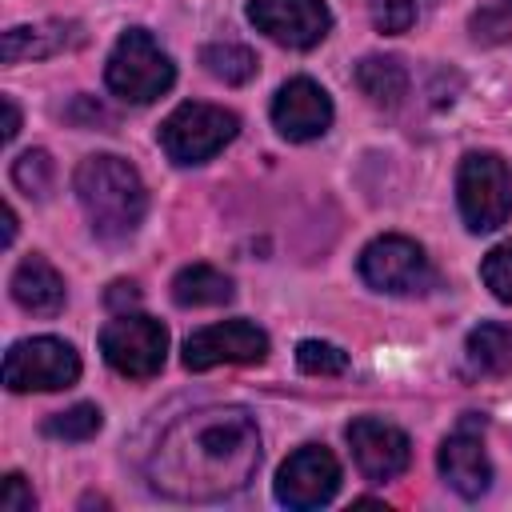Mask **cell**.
Wrapping results in <instances>:
<instances>
[{"label":"cell","mask_w":512,"mask_h":512,"mask_svg":"<svg viewBox=\"0 0 512 512\" xmlns=\"http://www.w3.org/2000/svg\"><path fill=\"white\" fill-rule=\"evenodd\" d=\"M356 268L368 288L388 292V296H420V292L436 288V268H432L428 252L416 240L396 236V232L368 240Z\"/></svg>","instance_id":"8992f818"},{"label":"cell","mask_w":512,"mask_h":512,"mask_svg":"<svg viewBox=\"0 0 512 512\" xmlns=\"http://www.w3.org/2000/svg\"><path fill=\"white\" fill-rule=\"evenodd\" d=\"M136 300H140V292H136L132 280H116L112 292H108V304H112V308H120V304H136Z\"/></svg>","instance_id":"83f0119b"},{"label":"cell","mask_w":512,"mask_h":512,"mask_svg":"<svg viewBox=\"0 0 512 512\" xmlns=\"http://www.w3.org/2000/svg\"><path fill=\"white\" fill-rule=\"evenodd\" d=\"M340 492V460L324 444H300L276 472V500L284 508H320Z\"/></svg>","instance_id":"30bf717a"},{"label":"cell","mask_w":512,"mask_h":512,"mask_svg":"<svg viewBox=\"0 0 512 512\" xmlns=\"http://www.w3.org/2000/svg\"><path fill=\"white\" fill-rule=\"evenodd\" d=\"M84 40L80 24L72 20H44V24H16L4 32L0 40V56L4 64H20V60H44L56 56L64 48H76Z\"/></svg>","instance_id":"9a60e30c"},{"label":"cell","mask_w":512,"mask_h":512,"mask_svg":"<svg viewBox=\"0 0 512 512\" xmlns=\"http://www.w3.org/2000/svg\"><path fill=\"white\" fill-rule=\"evenodd\" d=\"M80 380V352L60 336H28L4 352V384L12 392H56Z\"/></svg>","instance_id":"52a82bcc"},{"label":"cell","mask_w":512,"mask_h":512,"mask_svg":"<svg viewBox=\"0 0 512 512\" xmlns=\"http://www.w3.org/2000/svg\"><path fill=\"white\" fill-rule=\"evenodd\" d=\"M356 88L380 104V108H396L408 92V72L396 56H364L356 64Z\"/></svg>","instance_id":"d6986e66"},{"label":"cell","mask_w":512,"mask_h":512,"mask_svg":"<svg viewBox=\"0 0 512 512\" xmlns=\"http://www.w3.org/2000/svg\"><path fill=\"white\" fill-rule=\"evenodd\" d=\"M480 280L488 284V292L500 304H512V240L496 244L484 260H480Z\"/></svg>","instance_id":"cb8c5ba5"},{"label":"cell","mask_w":512,"mask_h":512,"mask_svg":"<svg viewBox=\"0 0 512 512\" xmlns=\"http://www.w3.org/2000/svg\"><path fill=\"white\" fill-rule=\"evenodd\" d=\"M104 80H108V88H112L120 100L152 104V100H160V96L172 88L176 64H172V56L152 40L148 28H128V32L116 40V48L108 52Z\"/></svg>","instance_id":"3957f363"},{"label":"cell","mask_w":512,"mask_h":512,"mask_svg":"<svg viewBox=\"0 0 512 512\" xmlns=\"http://www.w3.org/2000/svg\"><path fill=\"white\" fill-rule=\"evenodd\" d=\"M456 200L468 232H496L512 216V168L496 152H468L456 172Z\"/></svg>","instance_id":"5b68a950"},{"label":"cell","mask_w":512,"mask_h":512,"mask_svg":"<svg viewBox=\"0 0 512 512\" xmlns=\"http://www.w3.org/2000/svg\"><path fill=\"white\" fill-rule=\"evenodd\" d=\"M240 132V116L220 108V104H204V100H188L180 108L168 112V120L160 124L156 140L168 152L172 164H204L212 160L220 148H228Z\"/></svg>","instance_id":"277c9868"},{"label":"cell","mask_w":512,"mask_h":512,"mask_svg":"<svg viewBox=\"0 0 512 512\" xmlns=\"http://www.w3.org/2000/svg\"><path fill=\"white\" fill-rule=\"evenodd\" d=\"M464 364L472 376H508L512 372V328L476 324L464 340Z\"/></svg>","instance_id":"e0dca14e"},{"label":"cell","mask_w":512,"mask_h":512,"mask_svg":"<svg viewBox=\"0 0 512 512\" xmlns=\"http://www.w3.org/2000/svg\"><path fill=\"white\" fill-rule=\"evenodd\" d=\"M272 124L284 140L304 144L328 132L332 124V96L308 80V76H292L288 84H280L276 100H272Z\"/></svg>","instance_id":"5bb4252c"},{"label":"cell","mask_w":512,"mask_h":512,"mask_svg":"<svg viewBox=\"0 0 512 512\" xmlns=\"http://www.w3.org/2000/svg\"><path fill=\"white\" fill-rule=\"evenodd\" d=\"M172 300L180 308H216L232 300V280L212 264H188L172 276Z\"/></svg>","instance_id":"ac0fdd59"},{"label":"cell","mask_w":512,"mask_h":512,"mask_svg":"<svg viewBox=\"0 0 512 512\" xmlns=\"http://www.w3.org/2000/svg\"><path fill=\"white\" fill-rule=\"evenodd\" d=\"M344 436H348V448H352L356 468L372 484H388V480H396L412 464V440L396 424H388V420L356 416L344 428Z\"/></svg>","instance_id":"4fadbf2b"},{"label":"cell","mask_w":512,"mask_h":512,"mask_svg":"<svg viewBox=\"0 0 512 512\" xmlns=\"http://www.w3.org/2000/svg\"><path fill=\"white\" fill-rule=\"evenodd\" d=\"M100 428H104V412L96 404H72L44 420V436L56 440H92Z\"/></svg>","instance_id":"44dd1931"},{"label":"cell","mask_w":512,"mask_h":512,"mask_svg":"<svg viewBox=\"0 0 512 512\" xmlns=\"http://www.w3.org/2000/svg\"><path fill=\"white\" fill-rule=\"evenodd\" d=\"M296 364L308 376H340L348 368V352L328 344V340H300L296 344Z\"/></svg>","instance_id":"603a6c76"},{"label":"cell","mask_w":512,"mask_h":512,"mask_svg":"<svg viewBox=\"0 0 512 512\" xmlns=\"http://www.w3.org/2000/svg\"><path fill=\"white\" fill-rule=\"evenodd\" d=\"M0 104H4V144H12V140H16V132H20V108H16V100H12V96H4Z\"/></svg>","instance_id":"4316f807"},{"label":"cell","mask_w":512,"mask_h":512,"mask_svg":"<svg viewBox=\"0 0 512 512\" xmlns=\"http://www.w3.org/2000/svg\"><path fill=\"white\" fill-rule=\"evenodd\" d=\"M12 240H16V212L4 208V244H12Z\"/></svg>","instance_id":"f1b7e54d"},{"label":"cell","mask_w":512,"mask_h":512,"mask_svg":"<svg viewBox=\"0 0 512 512\" xmlns=\"http://www.w3.org/2000/svg\"><path fill=\"white\" fill-rule=\"evenodd\" d=\"M260 468V432L256 420L236 404L196 408L172 420L148 452L144 476L148 488L180 500L208 504L236 496Z\"/></svg>","instance_id":"6da1fadb"},{"label":"cell","mask_w":512,"mask_h":512,"mask_svg":"<svg viewBox=\"0 0 512 512\" xmlns=\"http://www.w3.org/2000/svg\"><path fill=\"white\" fill-rule=\"evenodd\" d=\"M32 508H36L32 488L24 484L20 472H8L4 476V488H0V512H32Z\"/></svg>","instance_id":"484cf974"},{"label":"cell","mask_w":512,"mask_h":512,"mask_svg":"<svg viewBox=\"0 0 512 512\" xmlns=\"http://www.w3.org/2000/svg\"><path fill=\"white\" fill-rule=\"evenodd\" d=\"M100 352L112 372L128 380H152L168 356V328L140 312H120L100 328Z\"/></svg>","instance_id":"ba28073f"},{"label":"cell","mask_w":512,"mask_h":512,"mask_svg":"<svg viewBox=\"0 0 512 512\" xmlns=\"http://www.w3.org/2000/svg\"><path fill=\"white\" fill-rule=\"evenodd\" d=\"M268 356V332L252 320H224L184 340V368L208 372L216 364H260Z\"/></svg>","instance_id":"8fae6325"},{"label":"cell","mask_w":512,"mask_h":512,"mask_svg":"<svg viewBox=\"0 0 512 512\" xmlns=\"http://www.w3.org/2000/svg\"><path fill=\"white\" fill-rule=\"evenodd\" d=\"M72 188H76V200H80L96 240L124 244L144 224L148 188L124 156H112V152L84 156L76 176H72Z\"/></svg>","instance_id":"7a4b0ae2"},{"label":"cell","mask_w":512,"mask_h":512,"mask_svg":"<svg viewBox=\"0 0 512 512\" xmlns=\"http://www.w3.org/2000/svg\"><path fill=\"white\" fill-rule=\"evenodd\" d=\"M436 468H440L444 484L464 500H480L492 488V464L484 452V420L476 412H468L444 436V444L436 452Z\"/></svg>","instance_id":"9c48e42d"},{"label":"cell","mask_w":512,"mask_h":512,"mask_svg":"<svg viewBox=\"0 0 512 512\" xmlns=\"http://www.w3.org/2000/svg\"><path fill=\"white\" fill-rule=\"evenodd\" d=\"M248 20L256 24V32L296 52L316 48L332 28V12L324 0H248Z\"/></svg>","instance_id":"7c38bea8"},{"label":"cell","mask_w":512,"mask_h":512,"mask_svg":"<svg viewBox=\"0 0 512 512\" xmlns=\"http://www.w3.org/2000/svg\"><path fill=\"white\" fill-rule=\"evenodd\" d=\"M12 300L32 316H56L68 300L64 276L40 252H28L12 272Z\"/></svg>","instance_id":"2e32d148"},{"label":"cell","mask_w":512,"mask_h":512,"mask_svg":"<svg viewBox=\"0 0 512 512\" xmlns=\"http://www.w3.org/2000/svg\"><path fill=\"white\" fill-rule=\"evenodd\" d=\"M200 64H204V72H208L212 80H224V84H248V80L256 76V68H260L256 52L244 48V44H232V40L208 44V48L200 52Z\"/></svg>","instance_id":"ffe728a7"},{"label":"cell","mask_w":512,"mask_h":512,"mask_svg":"<svg viewBox=\"0 0 512 512\" xmlns=\"http://www.w3.org/2000/svg\"><path fill=\"white\" fill-rule=\"evenodd\" d=\"M52 176H56V168H52V156H48L44 148H32V152H24V156L12 164V184H16L20 192L36 196V200H44V196L52 192Z\"/></svg>","instance_id":"7402d4cb"},{"label":"cell","mask_w":512,"mask_h":512,"mask_svg":"<svg viewBox=\"0 0 512 512\" xmlns=\"http://www.w3.org/2000/svg\"><path fill=\"white\" fill-rule=\"evenodd\" d=\"M372 20L380 32L396 36V32H408L412 20H416V0H376L372 4Z\"/></svg>","instance_id":"d4e9b609"}]
</instances>
